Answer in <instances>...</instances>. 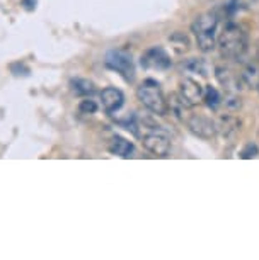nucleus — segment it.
Here are the masks:
<instances>
[{"label": "nucleus", "instance_id": "0eeeda50", "mask_svg": "<svg viewBox=\"0 0 259 260\" xmlns=\"http://www.w3.org/2000/svg\"><path fill=\"white\" fill-rule=\"evenodd\" d=\"M141 67L149 70H167L170 67V56L160 46L150 48L141 55Z\"/></svg>", "mask_w": 259, "mask_h": 260}, {"label": "nucleus", "instance_id": "2eb2a0df", "mask_svg": "<svg viewBox=\"0 0 259 260\" xmlns=\"http://www.w3.org/2000/svg\"><path fill=\"white\" fill-rule=\"evenodd\" d=\"M184 72L188 73H199V75H207V63L203 60H198V58H191V60H186L181 65Z\"/></svg>", "mask_w": 259, "mask_h": 260}, {"label": "nucleus", "instance_id": "6e6552de", "mask_svg": "<svg viewBox=\"0 0 259 260\" xmlns=\"http://www.w3.org/2000/svg\"><path fill=\"white\" fill-rule=\"evenodd\" d=\"M203 92L205 89L196 80H193V78H183L179 82V97L186 107L196 106L203 99Z\"/></svg>", "mask_w": 259, "mask_h": 260}, {"label": "nucleus", "instance_id": "412c9836", "mask_svg": "<svg viewBox=\"0 0 259 260\" xmlns=\"http://www.w3.org/2000/svg\"><path fill=\"white\" fill-rule=\"evenodd\" d=\"M36 4H38V0H22V6L26 7V11H34L36 9Z\"/></svg>", "mask_w": 259, "mask_h": 260}, {"label": "nucleus", "instance_id": "39448f33", "mask_svg": "<svg viewBox=\"0 0 259 260\" xmlns=\"http://www.w3.org/2000/svg\"><path fill=\"white\" fill-rule=\"evenodd\" d=\"M104 63L107 68L118 72L125 80L131 82L135 78V65L130 53H126L123 50H111L107 51Z\"/></svg>", "mask_w": 259, "mask_h": 260}, {"label": "nucleus", "instance_id": "f3484780", "mask_svg": "<svg viewBox=\"0 0 259 260\" xmlns=\"http://www.w3.org/2000/svg\"><path fill=\"white\" fill-rule=\"evenodd\" d=\"M170 43L176 46V51L183 53V51H188V46H189V41L184 34L181 32H176L172 38H170Z\"/></svg>", "mask_w": 259, "mask_h": 260}, {"label": "nucleus", "instance_id": "9d476101", "mask_svg": "<svg viewBox=\"0 0 259 260\" xmlns=\"http://www.w3.org/2000/svg\"><path fill=\"white\" fill-rule=\"evenodd\" d=\"M217 80L223 87L225 94H239L242 89V80L228 68H217Z\"/></svg>", "mask_w": 259, "mask_h": 260}, {"label": "nucleus", "instance_id": "f03ea898", "mask_svg": "<svg viewBox=\"0 0 259 260\" xmlns=\"http://www.w3.org/2000/svg\"><path fill=\"white\" fill-rule=\"evenodd\" d=\"M220 55L227 60H241L247 51V34L241 26L228 22L217 38Z\"/></svg>", "mask_w": 259, "mask_h": 260}, {"label": "nucleus", "instance_id": "20e7f679", "mask_svg": "<svg viewBox=\"0 0 259 260\" xmlns=\"http://www.w3.org/2000/svg\"><path fill=\"white\" fill-rule=\"evenodd\" d=\"M136 97L141 102V106L147 107L154 114L164 116L167 112V101L162 94V89L152 78H147L140 83V87L136 89Z\"/></svg>", "mask_w": 259, "mask_h": 260}, {"label": "nucleus", "instance_id": "9b49d317", "mask_svg": "<svg viewBox=\"0 0 259 260\" xmlns=\"http://www.w3.org/2000/svg\"><path fill=\"white\" fill-rule=\"evenodd\" d=\"M107 150H109L113 155L123 156V158H130V156H133V153H135L133 143L126 138H123V136H113L109 141V145H107Z\"/></svg>", "mask_w": 259, "mask_h": 260}, {"label": "nucleus", "instance_id": "aec40b11", "mask_svg": "<svg viewBox=\"0 0 259 260\" xmlns=\"http://www.w3.org/2000/svg\"><path fill=\"white\" fill-rule=\"evenodd\" d=\"M257 155V146L256 145H252V143H249L246 148L242 150V153H241V156L242 158H254V156Z\"/></svg>", "mask_w": 259, "mask_h": 260}, {"label": "nucleus", "instance_id": "f8f14e48", "mask_svg": "<svg viewBox=\"0 0 259 260\" xmlns=\"http://www.w3.org/2000/svg\"><path fill=\"white\" fill-rule=\"evenodd\" d=\"M239 129H241V122L234 116H222L217 122V131L222 133L223 138H236Z\"/></svg>", "mask_w": 259, "mask_h": 260}, {"label": "nucleus", "instance_id": "ddd939ff", "mask_svg": "<svg viewBox=\"0 0 259 260\" xmlns=\"http://www.w3.org/2000/svg\"><path fill=\"white\" fill-rule=\"evenodd\" d=\"M241 80L249 89H259V65L257 63H249L241 73Z\"/></svg>", "mask_w": 259, "mask_h": 260}, {"label": "nucleus", "instance_id": "423d86ee", "mask_svg": "<svg viewBox=\"0 0 259 260\" xmlns=\"http://www.w3.org/2000/svg\"><path fill=\"white\" fill-rule=\"evenodd\" d=\"M188 127H189V131H191V133H194L196 136H199V138H205V140L213 138V136L218 133V131H217V122H215L212 117H208L205 114L189 116Z\"/></svg>", "mask_w": 259, "mask_h": 260}, {"label": "nucleus", "instance_id": "a211bd4d", "mask_svg": "<svg viewBox=\"0 0 259 260\" xmlns=\"http://www.w3.org/2000/svg\"><path fill=\"white\" fill-rule=\"evenodd\" d=\"M79 111L82 112V114H94V112L97 111L96 101H92V99H84V101L80 102Z\"/></svg>", "mask_w": 259, "mask_h": 260}, {"label": "nucleus", "instance_id": "f257e3e1", "mask_svg": "<svg viewBox=\"0 0 259 260\" xmlns=\"http://www.w3.org/2000/svg\"><path fill=\"white\" fill-rule=\"evenodd\" d=\"M135 136L141 140V145L147 151L155 156H167L170 151V138L160 126L154 124L152 121H145L143 124L133 121L130 126Z\"/></svg>", "mask_w": 259, "mask_h": 260}, {"label": "nucleus", "instance_id": "4468645a", "mask_svg": "<svg viewBox=\"0 0 259 260\" xmlns=\"http://www.w3.org/2000/svg\"><path fill=\"white\" fill-rule=\"evenodd\" d=\"M70 89L75 95H91L94 92V83L87 78H72Z\"/></svg>", "mask_w": 259, "mask_h": 260}, {"label": "nucleus", "instance_id": "1a4fd4ad", "mask_svg": "<svg viewBox=\"0 0 259 260\" xmlns=\"http://www.w3.org/2000/svg\"><path fill=\"white\" fill-rule=\"evenodd\" d=\"M101 101H102V107L107 114H113V112L120 111L125 104V95L123 92L116 87H106L104 90L101 92Z\"/></svg>", "mask_w": 259, "mask_h": 260}, {"label": "nucleus", "instance_id": "6ab92c4d", "mask_svg": "<svg viewBox=\"0 0 259 260\" xmlns=\"http://www.w3.org/2000/svg\"><path fill=\"white\" fill-rule=\"evenodd\" d=\"M11 72L14 73V75H24V77L29 75V68L24 65V63H21V61H19V63H12V65H11Z\"/></svg>", "mask_w": 259, "mask_h": 260}, {"label": "nucleus", "instance_id": "7ed1b4c3", "mask_svg": "<svg viewBox=\"0 0 259 260\" xmlns=\"http://www.w3.org/2000/svg\"><path fill=\"white\" fill-rule=\"evenodd\" d=\"M191 31L196 38V45L203 53H210L217 46V32H218V14L205 12L194 19Z\"/></svg>", "mask_w": 259, "mask_h": 260}, {"label": "nucleus", "instance_id": "dca6fc26", "mask_svg": "<svg viewBox=\"0 0 259 260\" xmlns=\"http://www.w3.org/2000/svg\"><path fill=\"white\" fill-rule=\"evenodd\" d=\"M203 101L210 109H217V107L222 104V99H220V94L217 89H213L212 85H208L203 92Z\"/></svg>", "mask_w": 259, "mask_h": 260}]
</instances>
